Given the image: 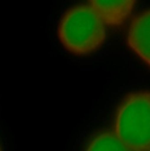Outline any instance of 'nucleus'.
<instances>
[{
    "instance_id": "obj_1",
    "label": "nucleus",
    "mask_w": 150,
    "mask_h": 151,
    "mask_svg": "<svg viewBox=\"0 0 150 151\" xmlns=\"http://www.w3.org/2000/svg\"><path fill=\"white\" fill-rule=\"evenodd\" d=\"M88 4L78 5L63 14L58 26L61 44L74 54H88L102 45L106 29Z\"/></svg>"
},
{
    "instance_id": "obj_2",
    "label": "nucleus",
    "mask_w": 150,
    "mask_h": 151,
    "mask_svg": "<svg viewBox=\"0 0 150 151\" xmlns=\"http://www.w3.org/2000/svg\"><path fill=\"white\" fill-rule=\"evenodd\" d=\"M112 132L131 151H150V92H135L120 102Z\"/></svg>"
},
{
    "instance_id": "obj_3",
    "label": "nucleus",
    "mask_w": 150,
    "mask_h": 151,
    "mask_svg": "<svg viewBox=\"0 0 150 151\" xmlns=\"http://www.w3.org/2000/svg\"><path fill=\"white\" fill-rule=\"evenodd\" d=\"M127 44L132 52L150 67V9L138 14L131 22Z\"/></svg>"
},
{
    "instance_id": "obj_4",
    "label": "nucleus",
    "mask_w": 150,
    "mask_h": 151,
    "mask_svg": "<svg viewBox=\"0 0 150 151\" xmlns=\"http://www.w3.org/2000/svg\"><path fill=\"white\" fill-rule=\"evenodd\" d=\"M88 5L93 9L105 26H119L125 22L133 11V0H92Z\"/></svg>"
},
{
    "instance_id": "obj_5",
    "label": "nucleus",
    "mask_w": 150,
    "mask_h": 151,
    "mask_svg": "<svg viewBox=\"0 0 150 151\" xmlns=\"http://www.w3.org/2000/svg\"><path fill=\"white\" fill-rule=\"evenodd\" d=\"M84 151H131L114 134V132H101L88 142Z\"/></svg>"
},
{
    "instance_id": "obj_6",
    "label": "nucleus",
    "mask_w": 150,
    "mask_h": 151,
    "mask_svg": "<svg viewBox=\"0 0 150 151\" xmlns=\"http://www.w3.org/2000/svg\"><path fill=\"white\" fill-rule=\"evenodd\" d=\"M0 151H3V150H1V146H0Z\"/></svg>"
}]
</instances>
